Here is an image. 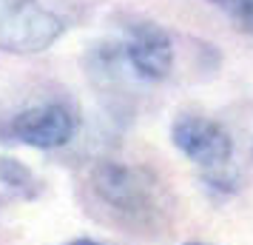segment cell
<instances>
[{"label":"cell","mask_w":253,"mask_h":245,"mask_svg":"<svg viewBox=\"0 0 253 245\" xmlns=\"http://www.w3.org/2000/svg\"><path fill=\"white\" fill-rule=\"evenodd\" d=\"M66 26L37 0H0V49L12 54H37L48 49Z\"/></svg>","instance_id":"cell-1"},{"label":"cell","mask_w":253,"mask_h":245,"mask_svg":"<svg viewBox=\"0 0 253 245\" xmlns=\"http://www.w3.org/2000/svg\"><path fill=\"white\" fill-rule=\"evenodd\" d=\"M77 117L66 105H37L14 117L12 134L32 148H60L74 137Z\"/></svg>","instance_id":"cell-2"},{"label":"cell","mask_w":253,"mask_h":245,"mask_svg":"<svg viewBox=\"0 0 253 245\" xmlns=\"http://www.w3.org/2000/svg\"><path fill=\"white\" fill-rule=\"evenodd\" d=\"M173 143L185 157L208 168L228 163L233 151L230 134L219 123L205 120V117H179L173 126Z\"/></svg>","instance_id":"cell-3"},{"label":"cell","mask_w":253,"mask_h":245,"mask_svg":"<svg viewBox=\"0 0 253 245\" xmlns=\"http://www.w3.org/2000/svg\"><path fill=\"white\" fill-rule=\"evenodd\" d=\"M128 60L139 77L162 80L173 66L171 37L154 23H139L128 40Z\"/></svg>","instance_id":"cell-4"},{"label":"cell","mask_w":253,"mask_h":245,"mask_svg":"<svg viewBox=\"0 0 253 245\" xmlns=\"http://www.w3.org/2000/svg\"><path fill=\"white\" fill-rule=\"evenodd\" d=\"M94 191L120 211H145L148 205V186L145 180L126 165L103 163L94 171Z\"/></svg>","instance_id":"cell-5"},{"label":"cell","mask_w":253,"mask_h":245,"mask_svg":"<svg viewBox=\"0 0 253 245\" xmlns=\"http://www.w3.org/2000/svg\"><path fill=\"white\" fill-rule=\"evenodd\" d=\"M0 180H3L6 186H12V188H20V191L35 183L32 171H29L23 163L12 160V157H0Z\"/></svg>","instance_id":"cell-6"},{"label":"cell","mask_w":253,"mask_h":245,"mask_svg":"<svg viewBox=\"0 0 253 245\" xmlns=\"http://www.w3.org/2000/svg\"><path fill=\"white\" fill-rule=\"evenodd\" d=\"M216 3L230 9V14L253 32V0H216Z\"/></svg>","instance_id":"cell-7"},{"label":"cell","mask_w":253,"mask_h":245,"mask_svg":"<svg viewBox=\"0 0 253 245\" xmlns=\"http://www.w3.org/2000/svg\"><path fill=\"white\" fill-rule=\"evenodd\" d=\"M69 245H100V243H94V240H74V243Z\"/></svg>","instance_id":"cell-8"},{"label":"cell","mask_w":253,"mask_h":245,"mask_svg":"<svg viewBox=\"0 0 253 245\" xmlns=\"http://www.w3.org/2000/svg\"><path fill=\"white\" fill-rule=\"evenodd\" d=\"M188 245H205V243H188Z\"/></svg>","instance_id":"cell-9"}]
</instances>
